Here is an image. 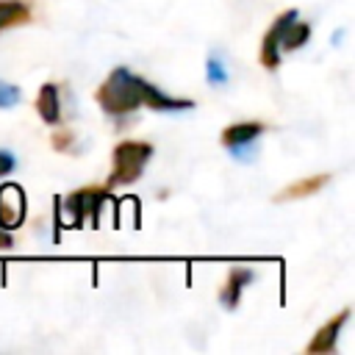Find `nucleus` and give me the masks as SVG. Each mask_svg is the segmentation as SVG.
Here are the masks:
<instances>
[{"mask_svg": "<svg viewBox=\"0 0 355 355\" xmlns=\"http://www.w3.org/2000/svg\"><path fill=\"white\" fill-rule=\"evenodd\" d=\"M97 105L111 116L133 114L136 108L147 105L153 111H191L194 103L189 97L164 94L158 86L147 83L141 75L130 72L128 67L111 69V75L97 89Z\"/></svg>", "mask_w": 355, "mask_h": 355, "instance_id": "f257e3e1", "label": "nucleus"}, {"mask_svg": "<svg viewBox=\"0 0 355 355\" xmlns=\"http://www.w3.org/2000/svg\"><path fill=\"white\" fill-rule=\"evenodd\" d=\"M150 158H153L150 141H139V139L119 141L114 147V166H111V175L105 180V189H116V186H128V183L139 180Z\"/></svg>", "mask_w": 355, "mask_h": 355, "instance_id": "f03ea898", "label": "nucleus"}, {"mask_svg": "<svg viewBox=\"0 0 355 355\" xmlns=\"http://www.w3.org/2000/svg\"><path fill=\"white\" fill-rule=\"evenodd\" d=\"M108 191H111V189H105V186H86V189L72 191V194L64 200L67 211L72 214V222H75V225H83L86 219H92V225H97L100 208H103L105 200L111 197Z\"/></svg>", "mask_w": 355, "mask_h": 355, "instance_id": "7ed1b4c3", "label": "nucleus"}, {"mask_svg": "<svg viewBox=\"0 0 355 355\" xmlns=\"http://www.w3.org/2000/svg\"><path fill=\"white\" fill-rule=\"evenodd\" d=\"M294 17H297V8H288V11L277 14V19L272 22V28L266 31V36H263V42H261V53H258L261 67L277 69V64H280V36H283V31L288 28V22H291Z\"/></svg>", "mask_w": 355, "mask_h": 355, "instance_id": "20e7f679", "label": "nucleus"}, {"mask_svg": "<svg viewBox=\"0 0 355 355\" xmlns=\"http://www.w3.org/2000/svg\"><path fill=\"white\" fill-rule=\"evenodd\" d=\"M347 319H349V308H344V311H338L333 319H327V322L313 333V338L308 341L305 355H324V352H333L336 344H338V336H341V330H344V324H347Z\"/></svg>", "mask_w": 355, "mask_h": 355, "instance_id": "39448f33", "label": "nucleus"}, {"mask_svg": "<svg viewBox=\"0 0 355 355\" xmlns=\"http://www.w3.org/2000/svg\"><path fill=\"white\" fill-rule=\"evenodd\" d=\"M25 219V191L17 183L0 186V227L14 230Z\"/></svg>", "mask_w": 355, "mask_h": 355, "instance_id": "423d86ee", "label": "nucleus"}, {"mask_svg": "<svg viewBox=\"0 0 355 355\" xmlns=\"http://www.w3.org/2000/svg\"><path fill=\"white\" fill-rule=\"evenodd\" d=\"M255 275H252V269H244V266H233L230 272H227V277H225V283H222V288H219V302L225 305V308H236L239 305V300H241V291H244V286L252 280Z\"/></svg>", "mask_w": 355, "mask_h": 355, "instance_id": "0eeeda50", "label": "nucleus"}, {"mask_svg": "<svg viewBox=\"0 0 355 355\" xmlns=\"http://www.w3.org/2000/svg\"><path fill=\"white\" fill-rule=\"evenodd\" d=\"M330 183V175L327 172H322V175H311V178H300V180H294V183H288L275 200L277 202H288V200H302V197H311V194H316V191H322L324 186Z\"/></svg>", "mask_w": 355, "mask_h": 355, "instance_id": "6e6552de", "label": "nucleus"}, {"mask_svg": "<svg viewBox=\"0 0 355 355\" xmlns=\"http://www.w3.org/2000/svg\"><path fill=\"white\" fill-rule=\"evenodd\" d=\"M36 111L42 116V122L55 125L61 119V100H58V86L55 83H44L36 94Z\"/></svg>", "mask_w": 355, "mask_h": 355, "instance_id": "1a4fd4ad", "label": "nucleus"}, {"mask_svg": "<svg viewBox=\"0 0 355 355\" xmlns=\"http://www.w3.org/2000/svg\"><path fill=\"white\" fill-rule=\"evenodd\" d=\"M266 128L261 122H236V125H227L222 130V144L225 147H236V144H252Z\"/></svg>", "mask_w": 355, "mask_h": 355, "instance_id": "9d476101", "label": "nucleus"}, {"mask_svg": "<svg viewBox=\"0 0 355 355\" xmlns=\"http://www.w3.org/2000/svg\"><path fill=\"white\" fill-rule=\"evenodd\" d=\"M31 8L22 0H0V31L28 22Z\"/></svg>", "mask_w": 355, "mask_h": 355, "instance_id": "9b49d317", "label": "nucleus"}, {"mask_svg": "<svg viewBox=\"0 0 355 355\" xmlns=\"http://www.w3.org/2000/svg\"><path fill=\"white\" fill-rule=\"evenodd\" d=\"M308 39H311V25L308 22H300L294 17L288 22V28L283 31V36H280V50H300Z\"/></svg>", "mask_w": 355, "mask_h": 355, "instance_id": "f8f14e48", "label": "nucleus"}, {"mask_svg": "<svg viewBox=\"0 0 355 355\" xmlns=\"http://www.w3.org/2000/svg\"><path fill=\"white\" fill-rule=\"evenodd\" d=\"M205 78H208V83L211 86H225L227 83V69H225V61L214 53L211 58H208V64H205Z\"/></svg>", "mask_w": 355, "mask_h": 355, "instance_id": "ddd939ff", "label": "nucleus"}, {"mask_svg": "<svg viewBox=\"0 0 355 355\" xmlns=\"http://www.w3.org/2000/svg\"><path fill=\"white\" fill-rule=\"evenodd\" d=\"M19 100H22V89L14 86V83L0 80V108H11V105H17Z\"/></svg>", "mask_w": 355, "mask_h": 355, "instance_id": "4468645a", "label": "nucleus"}, {"mask_svg": "<svg viewBox=\"0 0 355 355\" xmlns=\"http://www.w3.org/2000/svg\"><path fill=\"white\" fill-rule=\"evenodd\" d=\"M72 141H75V136H72L69 130H55V133H53V150H58V153L69 150Z\"/></svg>", "mask_w": 355, "mask_h": 355, "instance_id": "2eb2a0df", "label": "nucleus"}, {"mask_svg": "<svg viewBox=\"0 0 355 355\" xmlns=\"http://www.w3.org/2000/svg\"><path fill=\"white\" fill-rule=\"evenodd\" d=\"M14 166H17L14 155L8 150H0V178H6L8 172H14Z\"/></svg>", "mask_w": 355, "mask_h": 355, "instance_id": "dca6fc26", "label": "nucleus"}, {"mask_svg": "<svg viewBox=\"0 0 355 355\" xmlns=\"http://www.w3.org/2000/svg\"><path fill=\"white\" fill-rule=\"evenodd\" d=\"M14 247V239H11V233L6 230V227H0V250H11Z\"/></svg>", "mask_w": 355, "mask_h": 355, "instance_id": "f3484780", "label": "nucleus"}]
</instances>
